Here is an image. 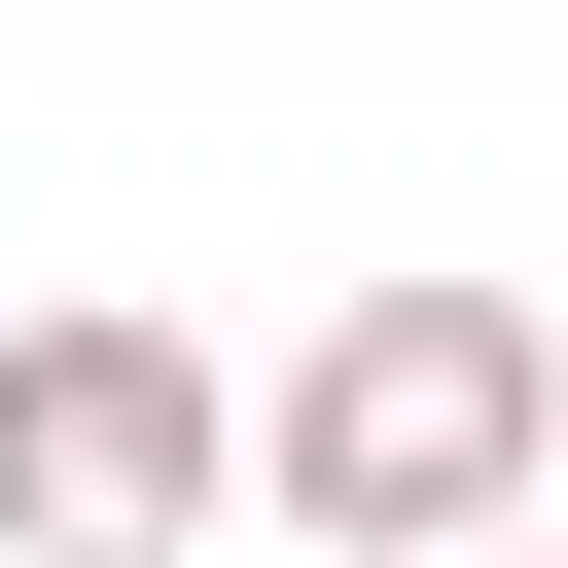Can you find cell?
Instances as JSON below:
<instances>
[{
  "mask_svg": "<svg viewBox=\"0 0 568 568\" xmlns=\"http://www.w3.org/2000/svg\"><path fill=\"white\" fill-rule=\"evenodd\" d=\"M248 462H284V532L462 568V532H532V497H568V320H532V284H355V320H284Z\"/></svg>",
  "mask_w": 568,
  "mask_h": 568,
  "instance_id": "obj_1",
  "label": "cell"
},
{
  "mask_svg": "<svg viewBox=\"0 0 568 568\" xmlns=\"http://www.w3.org/2000/svg\"><path fill=\"white\" fill-rule=\"evenodd\" d=\"M213 497H248V355L213 320H142V284L0 320V568H178Z\"/></svg>",
  "mask_w": 568,
  "mask_h": 568,
  "instance_id": "obj_2",
  "label": "cell"
},
{
  "mask_svg": "<svg viewBox=\"0 0 568 568\" xmlns=\"http://www.w3.org/2000/svg\"><path fill=\"white\" fill-rule=\"evenodd\" d=\"M462 568H532V532H462Z\"/></svg>",
  "mask_w": 568,
  "mask_h": 568,
  "instance_id": "obj_3",
  "label": "cell"
}]
</instances>
